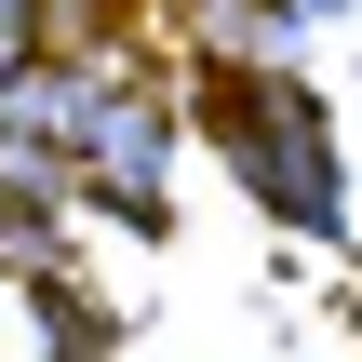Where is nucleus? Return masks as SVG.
Returning a JSON list of instances; mask_svg holds the SVG:
<instances>
[{
	"label": "nucleus",
	"instance_id": "f03ea898",
	"mask_svg": "<svg viewBox=\"0 0 362 362\" xmlns=\"http://www.w3.org/2000/svg\"><path fill=\"white\" fill-rule=\"evenodd\" d=\"M161 94H134V81H107L94 94V121H81V175L121 202V215H161Z\"/></svg>",
	"mask_w": 362,
	"mask_h": 362
},
{
	"label": "nucleus",
	"instance_id": "f257e3e1",
	"mask_svg": "<svg viewBox=\"0 0 362 362\" xmlns=\"http://www.w3.org/2000/svg\"><path fill=\"white\" fill-rule=\"evenodd\" d=\"M228 161H242V188H255L282 228H336V134H322V107H309L282 67L228 94Z\"/></svg>",
	"mask_w": 362,
	"mask_h": 362
}]
</instances>
